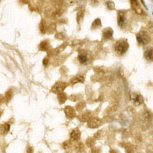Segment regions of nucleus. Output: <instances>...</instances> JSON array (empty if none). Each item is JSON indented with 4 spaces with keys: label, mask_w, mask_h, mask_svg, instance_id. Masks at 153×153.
Instances as JSON below:
<instances>
[{
    "label": "nucleus",
    "mask_w": 153,
    "mask_h": 153,
    "mask_svg": "<svg viewBox=\"0 0 153 153\" xmlns=\"http://www.w3.org/2000/svg\"><path fill=\"white\" fill-rule=\"evenodd\" d=\"M129 48V44L125 40H119L116 42L114 45V50L119 55L125 54Z\"/></svg>",
    "instance_id": "f257e3e1"
},
{
    "label": "nucleus",
    "mask_w": 153,
    "mask_h": 153,
    "mask_svg": "<svg viewBox=\"0 0 153 153\" xmlns=\"http://www.w3.org/2000/svg\"><path fill=\"white\" fill-rule=\"evenodd\" d=\"M136 40L137 42L141 45H146L149 42L150 35L146 31H141L136 35Z\"/></svg>",
    "instance_id": "f03ea898"
},
{
    "label": "nucleus",
    "mask_w": 153,
    "mask_h": 153,
    "mask_svg": "<svg viewBox=\"0 0 153 153\" xmlns=\"http://www.w3.org/2000/svg\"><path fill=\"white\" fill-rule=\"evenodd\" d=\"M68 84L65 82H57L53 87L51 88V92L55 93V94H61L63 93L64 90L67 87Z\"/></svg>",
    "instance_id": "7ed1b4c3"
},
{
    "label": "nucleus",
    "mask_w": 153,
    "mask_h": 153,
    "mask_svg": "<svg viewBox=\"0 0 153 153\" xmlns=\"http://www.w3.org/2000/svg\"><path fill=\"white\" fill-rule=\"evenodd\" d=\"M89 58H90L89 54L85 52V51H81V52H80V54H78V57H77V59H78L79 62L80 64H82V65H86V64H87V62L89 61Z\"/></svg>",
    "instance_id": "20e7f679"
},
{
    "label": "nucleus",
    "mask_w": 153,
    "mask_h": 153,
    "mask_svg": "<svg viewBox=\"0 0 153 153\" xmlns=\"http://www.w3.org/2000/svg\"><path fill=\"white\" fill-rule=\"evenodd\" d=\"M117 22H118V25L121 28H124L126 25V17L125 12L124 11H119L118 17H117Z\"/></svg>",
    "instance_id": "39448f33"
},
{
    "label": "nucleus",
    "mask_w": 153,
    "mask_h": 153,
    "mask_svg": "<svg viewBox=\"0 0 153 153\" xmlns=\"http://www.w3.org/2000/svg\"><path fill=\"white\" fill-rule=\"evenodd\" d=\"M132 103H134V105H136V106H140L144 102V98L140 94H136V95L132 96Z\"/></svg>",
    "instance_id": "423d86ee"
},
{
    "label": "nucleus",
    "mask_w": 153,
    "mask_h": 153,
    "mask_svg": "<svg viewBox=\"0 0 153 153\" xmlns=\"http://www.w3.org/2000/svg\"><path fill=\"white\" fill-rule=\"evenodd\" d=\"M64 111H65V115H66V117H68V118L72 119L75 117V110L73 107H71V106H66V107L65 108Z\"/></svg>",
    "instance_id": "0eeeda50"
},
{
    "label": "nucleus",
    "mask_w": 153,
    "mask_h": 153,
    "mask_svg": "<svg viewBox=\"0 0 153 153\" xmlns=\"http://www.w3.org/2000/svg\"><path fill=\"white\" fill-rule=\"evenodd\" d=\"M113 31L112 28H107L106 29L103 30V38L105 40H110L113 38Z\"/></svg>",
    "instance_id": "6e6552de"
},
{
    "label": "nucleus",
    "mask_w": 153,
    "mask_h": 153,
    "mask_svg": "<svg viewBox=\"0 0 153 153\" xmlns=\"http://www.w3.org/2000/svg\"><path fill=\"white\" fill-rule=\"evenodd\" d=\"M131 6L132 7V9L136 11V13L138 14H141L143 11H142V9L140 8L139 5V2L137 0H131Z\"/></svg>",
    "instance_id": "1a4fd4ad"
},
{
    "label": "nucleus",
    "mask_w": 153,
    "mask_h": 153,
    "mask_svg": "<svg viewBox=\"0 0 153 153\" xmlns=\"http://www.w3.org/2000/svg\"><path fill=\"white\" fill-rule=\"evenodd\" d=\"M101 121L100 119H91L88 122V126L91 128H95L100 125Z\"/></svg>",
    "instance_id": "9d476101"
},
{
    "label": "nucleus",
    "mask_w": 153,
    "mask_h": 153,
    "mask_svg": "<svg viewBox=\"0 0 153 153\" xmlns=\"http://www.w3.org/2000/svg\"><path fill=\"white\" fill-rule=\"evenodd\" d=\"M84 81V76H81V75H79V76H74L71 80H70V83L71 84H78V83H83Z\"/></svg>",
    "instance_id": "9b49d317"
},
{
    "label": "nucleus",
    "mask_w": 153,
    "mask_h": 153,
    "mask_svg": "<svg viewBox=\"0 0 153 153\" xmlns=\"http://www.w3.org/2000/svg\"><path fill=\"white\" fill-rule=\"evenodd\" d=\"M71 138L73 140H78L80 138V132L78 129H75L71 132Z\"/></svg>",
    "instance_id": "f8f14e48"
},
{
    "label": "nucleus",
    "mask_w": 153,
    "mask_h": 153,
    "mask_svg": "<svg viewBox=\"0 0 153 153\" xmlns=\"http://www.w3.org/2000/svg\"><path fill=\"white\" fill-rule=\"evenodd\" d=\"M144 56L146 57V59L149 60V61H153V48H149L146 50L144 53Z\"/></svg>",
    "instance_id": "ddd939ff"
},
{
    "label": "nucleus",
    "mask_w": 153,
    "mask_h": 153,
    "mask_svg": "<svg viewBox=\"0 0 153 153\" xmlns=\"http://www.w3.org/2000/svg\"><path fill=\"white\" fill-rule=\"evenodd\" d=\"M49 47H50V45H49V43L48 42H46V41H45V42H42V43L39 45V49H40L41 51H48L49 49Z\"/></svg>",
    "instance_id": "4468645a"
},
{
    "label": "nucleus",
    "mask_w": 153,
    "mask_h": 153,
    "mask_svg": "<svg viewBox=\"0 0 153 153\" xmlns=\"http://www.w3.org/2000/svg\"><path fill=\"white\" fill-rule=\"evenodd\" d=\"M102 25V24H101V20L100 19H95L94 21V22H93L92 24V28L94 29V28H100V27Z\"/></svg>",
    "instance_id": "2eb2a0df"
},
{
    "label": "nucleus",
    "mask_w": 153,
    "mask_h": 153,
    "mask_svg": "<svg viewBox=\"0 0 153 153\" xmlns=\"http://www.w3.org/2000/svg\"><path fill=\"white\" fill-rule=\"evenodd\" d=\"M58 100H59V101H61V103H63L64 102H65V100H66V96H65V94H64L63 93H61V94H58Z\"/></svg>",
    "instance_id": "dca6fc26"
},
{
    "label": "nucleus",
    "mask_w": 153,
    "mask_h": 153,
    "mask_svg": "<svg viewBox=\"0 0 153 153\" xmlns=\"http://www.w3.org/2000/svg\"><path fill=\"white\" fill-rule=\"evenodd\" d=\"M106 7L110 9V10H113V9H114L115 8L114 2H111V1H108V2H106Z\"/></svg>",
    "instance_id": "f3484780"
},
{
    "label": "nucleus",
    "mask_w": 153,
    "mask_h": 153,
    "mask_svg": "<svg viewBox=\"0 0 153 153\" xmlns=\"http://www.w3.org/2000/svg\"><path fill=\"white\" fill-rule=\"evenodd\" d=\"M2 126H3V128L5 129V132H7L9 130V129H10V125H9V124L5 123L4 125H2Z\"/></svg>",
    "instance_id": "a211bd4d"
},
{
    "label": "nucleus",
    "mask_w": 153,
    "mask_h": 153,
    "mask_svg": "<svg viewBox=\"0 0 153 153\" xmlns=\"http://www.w3.org/2000/svg\"><path fill=\"white\" fill-rule=\"evenodd\" d=\"M33 152V150H32V149L31 148V147H29V148L27 149V153H32Z\"/></svg>",
    "instance_id": "6ab92c4d"
},
{
    "label": "nucleus",
    "mask_w": 153,
    "mask_h": 153,
    "mask_svg": "<svg viewBox=\"0 0 153 153\" xmlns=\"http://www.w3.org/2000/svg\"><path fill=\"white\" fill-rule=\"evenodd\" d=\"M21 1H22V2H24V3H28L29 0H21Z\"/></svg>",
    "instance_id": "aec40b11"
}]
</instances>
